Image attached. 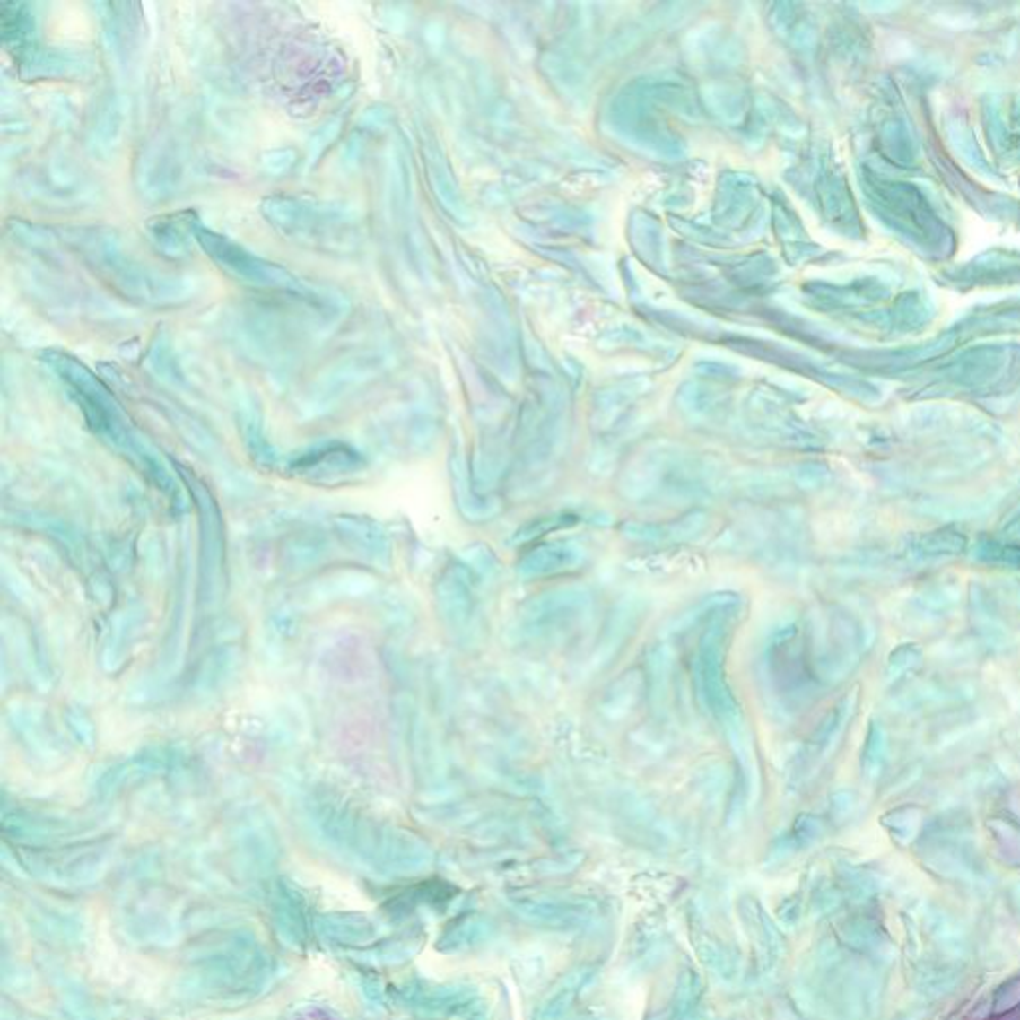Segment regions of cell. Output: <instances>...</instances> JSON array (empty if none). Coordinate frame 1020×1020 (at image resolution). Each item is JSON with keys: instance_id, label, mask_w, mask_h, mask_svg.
<instances>
[{"instance_id": "6da1fadb", "label": "cell", "mask_w": 1020, "mask_h": 1020, "mask_svg": "<svg viewBox=\"0 0 1020 1020\" xmlns=\"http://www.w3.org/2000/svg\"><path fill=\"white\" fill-rule=\"evenodd\" d=\"M967 545H969L967 536L956 528H938L920 538L917 548L925 556H945V554H961L963 550L967 548Z\"/></svg>"}, {"instance_id": "7a4b0ae2", "label": "cell", "mask_w": 1020, "mask_h": 1020, "mask_svg": "<svg viewBox=\"0 0 1020 1020\" xmlns=\"http://www.w3.org/2000/svg\"><path fill=\"white\" fill-rule=\"evenodd\" d=\"M974 558L987 564H998L1020 571V546L998 543V540H981L974 546Z\"/></svg>"}]
</instances>
